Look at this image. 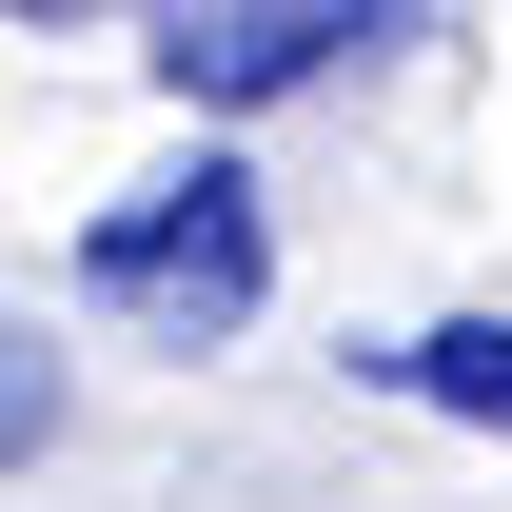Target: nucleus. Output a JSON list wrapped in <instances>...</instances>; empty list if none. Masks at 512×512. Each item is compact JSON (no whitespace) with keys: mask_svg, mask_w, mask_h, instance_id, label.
<instances>
[{"mask_svg":"<svg viewBox=\"0 0 512 512\" xmlns=\"http://www.w3.org/2000/svg\"><path fill=\"white\" fill-rule=\"evenodd\" d=\"M79 296H99L119 335H158V355H217V335L276 296V197H256L237 158H178L158 197L79 217Z\"/></svg>","mask_w":512,"mask_h":512,"instance_id":"nucleus-1","label":"nucleus"},{"mask_svg":"<svg viewBox=\"0 0 512 512\" xmlns=\"http://www.w3.org/2000/svg\"><path fill=\"white\" fill-rule=\"evenodd\" d=\"M375 40H414V20H375V0H178L138 60H158V99H197V119H256V99L355 79Z\"/></svg>","mask_w":512,"mask_h":512,"instance_id":"nucleus-2","label":"nucleus"},{"mask_svg":"<svg viewBox=\"0 0 512 512\" xmlns=\"http://www.w3.org/2000/svg\"><path fill=\"white\" fill-rule=\"evenodd\" d=\"M355 375L414 394V414H473V434H512V316H434V335H355Z\"/></svg>","mask_w":512,"mask_h":512,"instance_id":"nucleus-3","label":"nucleus"},{"mask_svg":"<svg viewBox=\"0 0 512 512\" xmlns=\"http://www.w3.org/2000/svg\"><path fill=\"white\" fill-rule=\"evenodd\" d=\"M60 414H79V375L40 355V316H0V473H40V453H60Z\"/></svg>","mask_w":512,"mask_h":512,"instance_id":"nucleus-4","label":"nucleus"}]
</instances>
